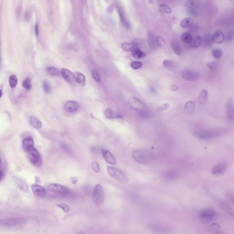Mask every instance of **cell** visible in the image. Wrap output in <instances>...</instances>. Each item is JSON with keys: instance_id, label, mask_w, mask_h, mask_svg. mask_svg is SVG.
Segmentation results:
<instances>
[{"instance_id": "obj_1", "label": "cell", "mask_w": 234, "mask_h": 234, "mask_svg": "<svg viewBox=\"0 0 234 234\" xmlns=\"http://www.w3.org/2000/svg\"><path fill=\"white\" fill-rule=\"evenodd\" d=\"M220 130L217 129L196 131L194 132L195 137L200 140H209L218 137L221 134Z\"/></svg>"}, {"instance_id": "obj_2", "label": "cell", "mask_w": 234, "mask_h": 234, "mask_svg": "<svg viewBox=\"0 0 234 234\" xmlns=\"http://www.w3.org/2000/svg\"><path fill=\"white\" fill-rule=\"evenodd\" d=\"M105 198V194L103 187L100 184L95 186L93 191L92 199L93 203L96 206H100L103 203Z\"/></svg>"}, {"instance_id": "obj_3", "label": "cell", "mask_w": 234, "mask_h": 234, "mask_svg": "<svg viewBox=\"0 0 234 234\" xmlns=\"http://www.w3.org/2000/svg\"><path fill=\"white\" fill-rule=\"evenodd\" d=\"M216 212L212 208H206L200 212L199 217L204 223H208L216 218Z\"/></svg>"}, {"instance_id": "obj_4", "label": "cell", "mask_w": 234, "mask_h": 234, "mask_svg": "<svg viewBox=\"0 0 234 234\" xmlns=\"http://www.w3.org/2000/svg\"><path fill=\"white\" fill-rule=\"evenodd\" d=\"M108 172L112 178L118 181L125 182L127 181V176L125 173L120 169L113 166H108L107 168Z\"/></svg>"}, {"instance_id": "obj_5", "label": "cell", "mask_w": 234, "mask_h": 234, "mask_svg": "<svg viewBox=\"0 0 234 234\" xmlns=\"http://www.w3.org/2000/svg\"><path fill=\"white\" fill-rule=\"evenodd\" d=\"M27 153L28 154L29 160L32 164L35 166H41L42 162L40 155L34 147L30 149Z\"/></svg>"}, {"instance_id": "obj_6", "label": "cell", "mask_w": 234, "mask_h": 234, "mask_svg": "<svg viewBox=\"0 0 234 234\" xmlns=\"http://www.w3.org/2000/svg\"><path fill=\"white\" fill-rule=\"evenodd\" d=\"M48 189L51 192L62 195H67L70 194L71 192L68 187L65 186L57 183L50 184L48 186Z\"/></svg>"}, {"instance_id": "obj_7", "label": "cell", "mask_w": 234, "mask_h": 234, "mask_svg": "<svg viewBox=\"0 0 234 234\" xmlns=\"http://www.w3.org/2000/svg\"><path fill=\"white\" fill-rule=\"evenodd\" d=\"M129 105L133 109L138 111L145 110L146 109V105L136 97L131 96L129 99L128 101Z\"/></svg>"}, {"instance_id": "obj_8", "label": "cell", "mask_w": 234, "mask_h": 234, "mask_svg": "<svg viewBox=\"0 0 234 234\" xmlns=\"http://www.w3.org/2000/svg\"><path fill=\"white\" fill-rule=\"evenodd\" d=\"M133 158L137 162L141 164H145L148 161V156L142 150H137L132 153Z\"/></svg>"}, {"instance_id": "obj_9", "label": "cell", "mask_w": 234, "mask_h": 234, "mask_svg": "<svg viewBox=\"0 0 234 234\" xmlns=\"http://www.w3.org/2000/svg\"><path fill=\"white\" fill-rule=\"evenodd\" d=\"M183 79L190 81H195L199 77V74L196 71L191 70H185L181 74Z\"/></svg>"}, {"instance_id": "obj_10", "label": "cell", "mask_w": 234, "mask_h": 234, "mask_svg": "<svg viewBox=\"0 0 234 234\" xmlns=\"http://www.w3.org/2000/svg\"><path fill=\"white\" fill-rule=\"evenodd\" d=\"M227 168V164L226 162L223 161L216 165L213 170L212 174L216 177H219L224 174Z\"/></svg>"}, {"instance_id": "obj_11", "label": "cell", "mask_w": 234, "mask_h": 234, "mask_svg": "<svg viewBox=\"0 0 234 234\" xmlns=\"http://www.w3.org/2000/svg\"><path fill=\"white\" fill-rule=\"evenodd\" d=\"M25 220L23 219L12 218L7 219H1V225L6 226H16L24 223Z\"/></svg>"}, {"instance_id": "obj_12", "label": "cell", "mask_w": 234, "mask_h": 234, "mask_svg": "<svg viewBox=\"0 0 234 234\" xmlns=\"http://www.w3.org/2000/svg\"><path fill=\"white\" fill-rule=\"evenodd\" d=\"M214 201L218 207H219L229 216L234 217V211L225 202L218 198H216Z\"/></svg>"}, {"instance_id": "obj_13", "label": "cell", "mask_w": 234, "mask_h": 234, "mask_svg": "<svg viewBox=\"0 0 234 234\" xmlns=\"http://www.w3.org/2000/svg\"><path fill=\"white\" fill-rule=\"evenodd\" d=\"M226 115L228 121H234V104L231 99L228 100L226 104Z\"/></svg>"}, {"instance_id": "obj_14", "label": "cell", "mask_w": 234, "mask_h": 234, "mask_svg": "<svg viewBox=\"0 0 234 234\" xmlns=\"http://www.w3.org/2000/svg\"><path fill=\"white\" fill-rule=\"evenodd\" d=\"M102 154L104 157V160L106 161V162L110 164L115 165L117 164V161L116 158L113 156V155L112 154L111 152L108 150L105 149H102Z\"/></svg>"}, {"instance_id": "obj_15", "label": "cell", "mask_w": 234, "mask_h": 234, "mask_svg": "<svg viewBox=\"0 0 234 234\" xmlns=\"http://www.w3.org/2000/svg\"><path fill=\"white\" fill-rule=\"evenodd\" d=\"M138 43V40H134L132 43L125 42L122 43L121 47L124 51L132 53L136 50L140 49Z\"/></svg>"}, {"instance_id": "obj_16", "label": "cell", "mask_w": 234, "mask_h": 234, "mask_svg": "<svg viewBox=\"0 0 234 234\" xmlns=\"http://www.w3.org/2000/svg\"><path fill=\"white\" fill-rule=\"evenodd\" d=\"M64 109L68 113L77 111L80 109V105L77 102L74 101H68L64 105Z\"/></svg>"}, {"instance_id": "obj_17", "label": "cell", "mask_w": 234, "mask_h": 234, "mask_svg": "<svg viewBox=\"0 0 234 234\" xmlns=\"http://www.w3.org/2000/svg\"><path fill=\"white\" fill-rule=\"evenodd\" d=\"M31 189L34 195L38 197H44L47 194L46 188L39 185H32Z\"/></svg>"}, {"instance_id": "obj_18", "label": "cell", "mask_w": 234, "mask_h": 234, "mask_svg": "<svg viewBox=\"0 0 234 234\" xmlns=\"http://www.w3.org/2000/svg\"><path fill=\"white\" fill-rule=\"evenodd\" d=\"M61 74L64 79L68 83L71 84H74L76 83L75 77L71 71L67 69H63L61 70Z\"/></svg>"}, {"instance_id": "obj_19", "label": "cell", "mask_w": 234, "mask_h": 234, "mask_svg": "<svg viewBox=\"0 0 234 234\" xmlns=\"http://www.w3.org/2000/svg\"><path fill=\"white\" fill-rule=\"evenodd\" d=\"M147 41L149 46L152 50L156 51L159 48V46H158L157 42H156V37L152 32H148Z\"/></svg>"}, {"instance_id": "obj_20", "label": "cell", "mask_w": 234, "mask_h": 234, "mask_svg": "<svg viewBox=\"0 0 234 234\" xmlns=\"http://www.w3.org/2000/svg\"><path fill=\"white\" fill-rule=\"evenodd\" d=\"M116 9H117V13L119 14V17H120L121 23L123 24V26L125 27V28H129V27H130V24L128 21L127 19L126 18L125 15V13H124L122 8L119 6H116Z\"/></svg>"}, {"instance_id": "obj_21", "label": "cell", "mask_w": 234, "mask_h": 234, "mask_svg": "<svg viewBox=\"0 0 234 234\" xmlns=\"http://www.w3.org/2000/svg\"><path fill=\"white\" fill-rule=\"evenodd\" d=\"M225 39V36L222 31L220 30H217L213 35V42L220 44L222 43Z\"/></svg>"}, {"instance_id": "obj_22", "label": "cell", "mask_w": 234, "mask_h": 234, "mask_svg": "<svg viewBox=\"0 0 234 234\" xmlns=\"http://www.w3.org/2000/svg\"><path fill=\"white\" fill-rule=\"evenodd\" d=\"M104 115L108 119H118L123 120L122 117L119 114L113 111L110 108H107L104 111Z\"/></svg>"}, {"instance_id": "obj_23", "label": "cell", "mask_w": 234, "mask_h": 234, "mask_svg": "<svg viewBox=\"0 0 234 234\" xmlns=\"http://www.w3.org/2000/svg\"><path fill=\"white\" fill-rule=\"evenodd\" d=\"M156 42L159 47L162 48L166 53L170 54V50L169 46L162 37L160 36L156 37Z\"/></svg>"}, {"instance_id": "obj_24", "label": "cell", "mask_w": 234, "mask_h": 234, "mask_svg": "<svg viewBox=\"0 0 234 234\" xmlns=\"http://www.w3.org/2000/svg\"><path fill=\"white\" fill-rule=\"evenodd\" d=\"M34 140L31 137H27L23 142V148L25 152H27L30 149L34 147Z\"/></svg>"}, {"instance_id": "obj_25", "label": "cell", "mask_w": 234, "mask_h": 234, "mask_svg": "<svg viewBox=\"0 0 234 234\" xmlns=\"http://www.w3.org/2000/svg\"><path fill=\"white\" fill-rule=\"evenodd\" d=\"M196 103L194 101H188L184 106V112L186 114L190 115L195 111Z\"/></svg>"}, {"instance_id": "obj_26", "label": "cell", "mask_w": 234, "mask_h": 234, "mask_svg": "<svg viewBox=\"0 0 234 234\" xmlns=\"http://www.w3.org/2000/svg\"><path fill=\"white\" fill-rule=\"evenodd\" d=\"M171 47L175 54L178 55H180L182 53V48L179 41L174 39L171 41Z\"/></svg>"}, {"instance_id": "obj_27", "label": "cell", "mask_w": 234, "mask_h": 234, "mask_svg": "<svg viewBox=\"0 0 234 234\" xmlns=\"http://www.w3.org/2000/svg\"><path fill=\"white\" fill-rule=\"evenodd\" d=\"M210 234H228L221 232L220 230V226L217 224H213L209 226L208 230Z\"/></svg>"}, {"instance_id": "obj_28", "label": "cell", "mask_w": 234, "mask_h": 234, "mask_svg": "<svg viewBox=\"0 0 234 234\" xmlns=\"http://www.w3.org/2000/svg\"><path fill=\"white\" fill-rule=\"evenodd\" d=\"M14 181L16 183L17 185L18 186V187L21 189L22 191L25 193H27L28 191V187L27 184L23 182V181L22 180L20 179H18V178H17V177H14Z\"/></svg>"}, {"instance_id": "obj_29", "label": "cell", "mask_w": 234, "mask_h": 234, "mask_svg": "<svg viewBox=\"0 0 234 234\" xmlns=\"http://www.w3.org/2000/svg\"><path fill=\"white\" fill-rule=\"evenodd\" d=\"M203 39V42L205 47L209 48L213 45V43H214L213 41V36L211 34L208 33L205 34Z\"/></svg>"}, {"instance_id": "obj_30", "label": "cell", "mask_w": 234, "mask_h": 234, "mask_svg": "<svg viewBox=\"0 0 234 234\" xmlns=\"http://www.w3.org/2000/svg\"><path fill=\"white\" fill-rule=\"evenodd\" d=\"M208 98V92L205 89H203L200 92L198 98V101L201 105H203L206 103Z\"/></svg>"}, {"instance_id": "obj_31", "label": "cell", "mask_w": 234, "mask_h": 234, "mask_svg": "<svg viewBox=\"0 0 234 234\" xmlns=\"http://www.w3.org/2000/svg\"><path fill=\"white\" fill-rule=\"evenodd\" d=\"M194 21L191 18H186L183 19L180 23V25L183 28L190 27L193 25Z\"/></svg>"}, {"instance_id": "obj_32", "label": "cell", "mask_w": 234, "mask_h": 234, "mask_svg": "<svg viewBox=\"0 0 234 234\" xmlns=\"http://www.w3.org/2000/svg\"><path fill=\"white\" fill-rule=\"evenodd\" d=\"M202 38L199 35H196L193 38V41L191 43V46L194 48H199L201 46L203 43Z\"/></svg>"}, {"instance_id": "obj_33", "label": "cell", "mask_w": 234, "mask_h": 234, "mask_svg": "<svg viewBox=\"0 0 234 234\" xmlns=\"http://www.w3.org/2000/svg\"><path fill=\"white\" fill-rule=\"evenodd\" d=\"M30 124L35 128L40 129L42 127V124L41 122L36 117L34 116H31L30 118Z\"/></svg>"}, {"instance_id": "obj_34", "label": "cell", "mask_w": 234, "mask_h": 234, "mask_svg": "<svg viewBox=\"0 0 234 234\" xmlns=\"http://www.w3.org/2000/svg\"><path fill=\"white\" fill-rule=\"evenodd\" d=\"M158 10L162 14H169L172 12V9L169 6L166 4H161L158 6Z\"/></svg>"}, {"instance_id": "obj_35", "label": "cell", "mask_w": 234, "mask_h": 234, "mask_svg": "<svg viewBox=\"0 0 234 234\" xmlns=\"http://www.w3.org/2000/svg\"><path fill=\"white\" fill-rule=\"evenodd\" d=\"M181 39L183 42L185 43H191L193 41V37L192 35L188 32H185L182 34L181 37Z\"/></svg>"}, {"instance_id": "obj_36", "label": "cell", "mask_w": 234, "mask_h": 234, "mask_svg": "<svg viewBox=\"0 0 234 234\" xmlns=\"http://www.w3.org/2000/svg\"><path fill=\"white\" fill-rule=\"evenodd\" d=\"M74 75L76 80L77 83L81 84V85L85 84V82H86V78H85V76L83 74L77 72L75 73Z\"/></svg>"}, {"instance_id": "obj_37", "label": "cell", "mask_w": 234, "mask_h": 234, "mask_svg": "<svg viewBox=\"0 0 234 234\" xmlns=\"http://www.w3.org/2000/svg\"><path fill=\"white\" fill-rule=\"evenodd\" d=\"M46 71L49 74L53 76H59L61 73L60 71L58 69H57L56 68H55V67H52V66H49V67H47Z\"/></svg>"}, {"instance_id": "obj_38", "label": "cell", "mask_w": 234, "mask_h": 234, "mask_svg": "<svg viewBox=\"0 0 234 234\" xmlns=\"http://www.w3.org/2000/svg\"><path fill=\"white\" fill-rule=\"evenodd\" d=\"M163 65L165 68H166L169 71H173L175 69V65H174V62L171 60H164L163 62Z\"/></svg>"}, {"instance_id": "obj_39", "label": "cell", "mask_w": 234, "mask_h": 234, "mask_svg": "<svg viewBox=\"0 0 234 234\" xmlns=\"http://www.w3.org/2000/svg\"><path fill=\"white\" fill-rule=\"evenodd\" d=\"M133 57L136 59H140L146 56V54L141 51L140 49L136 50L132 53Z\"/></svg>"}, {"instance_id": "obj_40", "label": "cell", "mask_w": 234, "mask_h": 234, "mask_svg": "<svg viewBox=\"0 0 234 234\" xmlns=\"http://www.w3.org/2000/svg\"><path fill=\"white\" fill-rule=\"evenodd\" d=\"M18 80L17 76L15 75H12L9 78V83L11 88L16 87L18 84Z\"/></svg>"}, {"instance_id": "obj_41", "label": "cell", "mask_w": 234, "mask_h": 234, "mask_svg": "<svg viewBox=\"0 0 234 234\" xmlns=\"http://www.w3.org/2000/svg\"><path fill=\"white\" fill-rule=\"evenodd\" d=\"M212 55L216 59H219L222 56L223 52L219 49H214L211 52Z\"/></svg>"}, {"instance_id": "obj_42", "label": "cell", "mask_w": 234, "mask_h": 234, "mask_svg": "<svg viewBox=\"0 0 234 234\" xmlns=\"http://www.w3.org/2000/svg\"><path fill=\"white\" fill-rule=\"evenodd\" d=\"M23 88L27 91H29L32 88V84L30 79L27 78L23 80Z\"/></svg>"}, {"instance_id": "obj_43", "label": "cell", "mask_w": 234, "mask_h": 234, "mask_svg": "<svg viewBox=\"0 0 234 234\" xmlns=\"http://www.w3.org/2000/svg\"><path fill=\"white\" fill-rule=\"evenodd\" d=\"M225 39L227 42H231L234 39V31L233 30H230L227 32Z\"/></svg>"}, {"instance_id": "obj_44", "label": "cell", "mask_w": 234, "mask_h": 234, "mask_svg": "<svg viewBox=\"0 0 234 234\" xmlns=\"http://www.w3.org/2000/svg\"><path fill=\"white\" fill-rule=\"evenodd\" d=\"M142 63L140 61H133L131 63L130 67L133 70H137L142 68Z\"/></svg>"}, {"instance_id": "obj_45", "label": "cell", "mask_w": 234, "mask_h": 234, "mask_svg": "<svg viewBox=\"0 0 234 234\" xmlns=\"http://www.w3.org/2000/svg\"><path fill=\"white\" fill-rule=\"evenodd\" d=\"M187 8V12H188V14H189V15H191V16L195 17V16L198 15V10L196 9V7H195V6H193V7H189V8Z\"/></svg>"}, {"instance_id": "obj_46", "label": "cell", "mask_w": 234, "mask_h": 234, "mask_svg": "<svg viewBox=\"0 0 234 234\" xmlns=\"http://www.w3.org/2000/svg\"><path fill=\"white\" fill-rule=\"evenodd\" d=\"M92 168L94 172L98 173L100 170L99 163L96 161H94L92 164Z\"/></svg>"}, {"instance_id": "obj_47", "label": "cell", "mask_w": 234, "mask_h": 234, "mask_svg": "<svg viewBox=\"0 0 234 234\" xmlns=\"http://www.w3.org/2000/svg\"><path fill=\"white\" fill-rule=\"evenodd\" d=\"M59 208H61L65 213H68L70 210V208L67 204L64 203H60L57 205Z\"/></svg>"}, {"instance_id": "obj_48", "label": "cell", "mask_w": 234, "mask_h": 234, "mask_svg": "<svg viewBox=\"0 0 234 234\" xmlns=\"http://www.w3.org/2000/svg\"><path fill=\"white\" fill-rule=\"evenodd\" d=\"M169 104H168V103H166V104H163L162 105H161V106L158 107V108L156 109V111L157 112L163 111L169 108Z\"/></svg>"}, {"instance_id": "obj_49", "label": "cell", "mask_w": 234, "mask_h": 234, "mask_svg": "<svg viewBox=\"0 0 234 234\" xmlns=\"http://www.w3.org/2000/svg\"><path fill=\"white\" fill-rule=\"evenodd\" d=\"M43 90L45 92L50 93L51 92V88L50 86V84H49L48 81L47 80H44L43 82Z\"/></svg>"}, {"instance_id": "obj_50", "label": "cell", "mask_w": 234, "mask_h": 234, "mask_svg": "<svg viewBox=\"0 0 234 234\" xmlns=\"http://www.w3.org/2000/svg\"><path fill=\"white\" fill-rule=\"evenodd\" d=\"M207 66L211 70H215L217 68L218 66V63L216 62V61L209 62V63H207Z\"/></svg>"}, {"instance_id": "obj_51", "label": "cell", "mask_w": 234, "mask_h": 234, "mask_svg": "<svg viewBox=\"0 0 234 234\" xmlns=\"http://www.w3.org/2000/svg\"><path fill=\"white\" fill-rule=\"evenodd\" d=\"M92 75L93 78H94V79L96 81L98 82L101 81V79H100V76H99V74H98L97 71H96L95 70H92Z\"/></svg>"}, {"instance_id": "obj_52", "label": "cell", "mask_w": 234, "mask_h": 234, "mask_svg": "<svg viewBox=\"0 0 234 234\" xmlns=\"http://www.w3.org/2000/svg\"><path fill=\"white\" fill-rule=\"evenodd\" d=\"M139 116L142 118H146L149 117L150 116V113L146 111V110L141 111H139Z\"/></svg>"}, {"instance_id": "obj_53", "label": "cell", "mask_w": 234, "mask_h": 234, "mask_svg": "<svg viewBox=\"0 0 234 234\" xmlns=\"http://www.w3.org/2000/svg\"><path fill=\"white\" fill-rule=\"evenodd\" d=\"M199 25L197 24H193L191 27L189 28V31L190 32V34L191 33H195L198 31L199 30Z\"/></svg>"}, {"instance_id": "obj_54", "label": "cell", "mask_w": 234, "mask_h": 234, "mask_svg": "<svg viewBox=\"0 0 234 234\" xmlns=\"http://www.w3.org/2000/svg\"><path fill=\"white\" fill-rule=\"evenodd\" d=\"M226 196L234 206V195L233 194H232L231 193H227L226 194Z\"/></svg>"}, {"instance_id": "obj_55", "label": "cell", "mask_w": 234, "mask_h": 234, "mask_svg": "<svg viewBox=\"0 0 234 234\" xmlns=\"http://www.w3.org/2000/svg\"><path fill=\"white\" fill-rule=\"evenodd\" d=\"M195 3L194 1H187L186 2L185 6L187 8H189V7H193L195 6Z\"/></svg>"}, {"instance_id": "obj_56", "label": "cell", "mask_w": 234, "mask_h": 234, "mask_svg": "<svg viewBox=\"0 0 234 234\" xmlns=\"http://www.w3.org/2000/svg\"><path fill=\"white\" fill-rule=\"evenodd\" d=\"M70 181L73 184H76L77 182V179L76 177H71L70 178Z\"/></svg>"}, {"instance_id": "obj_57", "label": "cell", "mask_w": 234, "mask_h": 234, "mask_svg": "<svg viewBox=\"0 0 234 234\" xmlns=\"http://www.w3.org/2000/svg\"><path fill=\"white\" fill-rule=\"evenodd\" d=\"M170 89H171V90H172V91H177L179 89V87H177V86H175V85H173V86H171V88H170Z\"/></svg>"}, {"instance_id": "obj_58", "label": "cell", "mask_w": 234, "mask_h": 234, "mask_svg": "<svg viewBox=\"0 0 234 234\" xmlns=\"http://www.w3.org/2000/svg\"><path fill=\"white\" fill-rule=\"evenodd\" d=\"M35 33H36V35L37 36L39 34V27H38V24L37 23L35 25Z\"/></svg>"}, {"instance_id": "obj_59", "label": "cell", "mask_w": 234, "mask_h": 234, "mask_svg": "<svg viewBox=\"0 0 234 234\" xmlns=\"http://www.w3.org/2000/svg\"><path fill=\"white\" fill-rule=\"evenodd\" d=\"M3 172L2 170L1 169V180H2L3 178Z\"/></svg>"}, {"instance_id": "obj_60", "label": "cell", "mask_w": 234, "mask_h": 234, "mask_svg": "<svg viewBox=\"0 0 234 234\" xmlns=\"http://www.w3.org/2000/svg\"><path fill=\"white\" fill-rule=\"evenodd\" d=\"M77 234H85V233L82 232H80Z\"/></svg>"}, {"instance_id": "obj_61", "label": "cell", "mask_w": 234, "mask_h": 234, "mask_svg": "<svg viewBox=\"0 0 234 234\" xmlns=\"http://www.w3.org/2000/svg\"><path fill=\"white\" fill-rule=\"evenodd\" d=\"M1 96H2V90H1Z\"/></svg>"}]
</instances>
